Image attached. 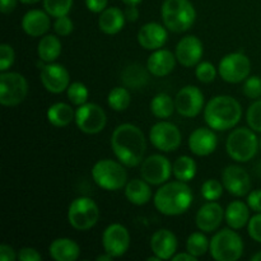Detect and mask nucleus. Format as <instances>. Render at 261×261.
<instances>
[{
	"label": "nucleus",
	"instance_id": "dca6fc26",
	"mask_svg": "<svg viewBox=\"0 0 261 261\" xmlns=\"http://www.w3.org/2000/svg\"><path fill=\"white\" fill-rule=\"evenodd\" d=\"M222 184L229 194L234 196L247 195L251 190V178L246 170L240 166H228L222 172Z\"/></svg>",
	"mask_w": 261,
	"mask_h": 261
},
{
	"label": "nucleus",
	"instance_id": "bb28decb",
	"mask_svg": "<svg viewBox=\"0 0 261 261\" xmlns=\"http://www.w3.org/2000/svg\"><path fill=\"white\" fill-rule=\"evenodd\" d=\"M249 205L244 201L234 200L228 204L226 212H224V219L227 224L233 229H241L249 223L250 211Z\"/></svg>",
	"mask_w": 261,
	"mask_h": 261
},
{
	"label": "nucleus",
	"instance_id": "c85d7f7f",
	"mask_svg": "<svg viewBox=\"0 0 261 261\" xmlns=\"http://www.w3.org/2000/svg\"><path fill=\"white\" fill-rule=\"evenodd\" d=\"M47 120L55 127L68 126L73 120H75V112L70 105L58 102L47 110Z\"/></svg>",
	"mask_w": 261,
	"mask_h": 261
},
{
	"label": "nucleus",
	"instance_id": "8fccbe9b",
	"mask_svg": "<svg viewBox=\"0 0 261 261\" xmlns=\"http://www.w3.org/2000/svg\"><path fill=\"white\" fill-rule=\"evenodd\" d=\"M17 7V0H0V10L3 14H9Z\"/></svg>",
	"mask_w": 261,
	"mask_h": 261
},
{
	"label": "nucleus",
	"instance_id": "6e6552de",
	"mask_svg": "<svg viewBox=\"0 0 261 261\" xmlns=\"http://www.w3.org/2000/svg\"><path fill=\"white\" fill-rule=\"evenodd\" d=\"M99 218V209L92 199L81 196L74 199L68 209V221L73 228L87 231L96 226Z\"/></svg>",
	"mask_w": 261,
	"mask_h": 261
},
{
	"label": "nucleus",
	"instance_id": "f257e3e1",
	"mask_svg": "<svg viewBox=\"0 0 261 261\" xmlns=\"http://www.w3.org/2000/svg\"><path fill=\"white\" fill-rule=\"evenodd\" d=\"M111 147L122 165L135 167L143 162L147 143L139 127L133 124H121L112 133Z\"/></svg>",
	"mask_w": 261,
	"mask_h": 261
},
{
	"label": "nucleus",
	"instance_id": "9d476101",
	"mask_svg": "<svg viewBox=\"0 0 261 261\" xmlns=\"http://www.w3.org/2000/svg\"><path fill=\"white\" fill-rule=\"evenodd\" d=\"M251 63L249 58L241 53H232L224 56L218 66L219 75L227 83H240L249 78Z\"/></svg>",
	"mask_w": 261,
	"mask_h": 261
},
{
	"label": "nucleus",
	"instance_id": "58836bf2",
	"mask_svg": "<svg viewBox=\"0 0 261 261\" xmlns=\"http://www.w3.org/2000/svg\"><path fill=\"white\" fill-rule=\"evenodd\" d=\"M247 124L254 132L261 133V99L255 101L249 107L246 114Z\"/></svg>",
	"mask_w": 261,
	"mask_h": 261
},
{
	"label": "nucleus",
	"instance_id": "7c9ffc66",
	"mask_svg": "<svg viewBox=\"0 0 261 261\" xmlns=\"http://www.w3.org/2000/svg\"><path fill=\"white\" fill-rule=\"evenodd\" d=\"M122 82L132 89H139L148 82V73L140 64L134 63L126 66L122 71Z\"/></svg>",
	"mask_w": 261,
	"mask_h": 261
},
{
	"label": "nucleus",
	"instance_id": "a18cd8bd",
	"mask_svg": "<svg viewBox=\"0 0 261 261\" xmlns=\"http://www.w3.org/2000/svg\"><path fill=\"white\" fill-rule=\"evenodd\" d=\"M18 260L19 261H41L42 256L37 250L32 249V247H23L18 251Z\"/></svg>",
	"mask_w": 261,
	"mask_h": 261
},
{
	"label": "nucleus",
	"instance_id": "20e7f679",
	"mask_svg": "<svg viewBox=\"0 0 261 261\" xmlns=\"http://www.w3.org/2000/svg\"><path fill=\"white\" fill-rule=\"evenodd\" d=\"M161 15L165 27L175 33L190 30L196 19L195 8L189 0H165Z\"/></svg>",
	"mask_w": 261,
	"mask_h": 261
},
{
	"label": "nucleus",
	"instance_id": "cd10ccee",
	"mask_svg": "<svg viewBox=\"0 0 261 261\" xmlns=\"http://www.w3.org/2000/svg\"><path fill=\"white\" fill-rule=\"evenodd\" d=\"M149 185L150 184L145 180L134 178L125 186V196L134 205H145L152 199V190Z\"/></svg>",
	"mask_w": 261,
	"mask_h": 261
},
{
	"label": "nucleus",
	"instance_id": "b1692460",
	"mask_svg": "<svg viewBox=\"0 0 261 261\" xmlns=\"http://www.w3.org/2000/svg\"><path fill=\"white\" fill-rule=\"evenodd\" d=\"M176 55L165 48H158L148 58L147 69L154 76H166L175 69Z\"/></svg>",
	"mask_w": 261,
	"mask_h": 261
},
{
	"label": "nucleus",
	"instance_id": "5701e85b",
	"mask_svg": "<svg viewBox=\"0 0 261 261\" xmlns=\"http://www.w3.org/2000/svg\"><path fill=\"white\" fill-rule=\"evenodd\" d=\"M50 14L42 10L33 9L22 18V28L31 37H40L50 30Z\"/></svg>",
	"mask_w": 261,
	"mask_h": 261
},
{
	"label": "nucleus",
	"instance_id": "0eeeda50",
	"mask_svg": "<svg viewBox=\"0 0 261 261\" xmlns=\"http://www.w3.org/2000/svg\"><path fill=\"white\" fill-rule=\"evenodd\" d=\"M92 177L101 189L116 191L126 186L127 173L122 163L112 160H101L92 168Z\"/></svg>",
	"mask_w": 261,
	"mask_h": 261
},
{
	"label": "nucleus",
	"instance_id": "a211bd4d",
	"mask_svg": "<svg viewBox=\"0 0 261 261\" xmlns=\"http://www.w3.org/2000/svg\"><path fill=\"white\" fill-rule=\"evenodd\" d=\"M203 53V42L196 36H185L178 41L175 55L181 65L186 68H193L198 65Z\"/></svg>",
	"mask_w": 261,
	"mask_h": 261
},
{
	"label": "nucleus",
	"instance_id": "864d4df0",
	"mask_svg": "<svg viewBox=\"0 0 261 261\" xmlns=\"http://www.w3.org/2000/svg\"><path fill=\"white\" fill-rule=\"evenodd\" d=\"M111 259H112V256L110 254H107V252L105 255H99V256L97 257V260L98 261H110Z\"/></svg>",
	"mask_w": 261,
	"mask_h": 261
},
{
	"label": "nucleus",
	"instance_id": "393cba45",
	"mask_svg": "<svg viewBox=\"0 0 261 261\" xmlns=\"http://www.w3.org/2000/svg\"><path fill=\"white\" fill-rule=\"evenodd\" d=\"M48 252L56 261H75L81 255V247L70 239H56L51 242Z\"/></svg>",
	"mask_w": 261,
	"mask_h": 261
},
{
	"label": "nucleus",
	"instance_id": "4468645a",
	"mask_svg": "<svg viewBox=\"0 0 261 261\" xmlns=\"http://www.w3.org/2000/svg\"><path fill=\"white\" fill-rule=\"evenodd\" d=\"M102 245L105 252L112 257H120L126 254L130 247V234L122 224H110L102 234Z\"/></svg>",
	"mask_w": 261,
	"mask_h": 261
},
{
	"label": "nucleus",
	"instance_id": "79ce46f5",
	"mask_svg": "<svg viewBox=\"0 0 261 261\" xmlns=\"http://www.w3.org/2000/svg\"><path fill=\"white\" fill-rule=\"evenodd\" d=\"M14 50L8 43L0 45V71H7L14 63Z\"/></svg>",
	"mask_w": 261,
	"mask_h": 261
},
{
	"label": "nucleus",
	"instance_id": "f03ea898",
	"mask_svg": "<svg viewBox=\"0 0 261 261\" xmlns=\"http://www.w3.org/2000/svg\"><path fill=\"white\" fill-rule=\"evenodd\" d=\"M193 191L184 181H173L161 186L154 195L155 209L163 216H180L190 208Z\"/></svg>",
	"mask_w": 261,
	"mask_h": 261
},
{
	"label": "nucleus",
	"instance_id": "423d86ee",
	"mask_svg": "<svg viewBox=\"0 0 261 261\" xmlns=\"http://www.w3.org/2000/svg\"><path fill=\"white\" fill-rule=\"evenodd\" d=\"M259 142L252 130L237 127L227 138V153L236 162H249L257 153Z\"/></svg>",
	"mask_w": 261,
	"mask_h": 261
},
{
	"label": "nucleus",
	"instance_id": "6e6d98bb",
	"mask_svg": "<svg viewBox=\"0 0 261 261\" xmlns=\"http://www.w3.org/2000/svg\"><path fill=\"white\" fill-rule=\"evenodd\" d=\"M20 3H23V4H36V3H38L40 0H19Z\"/></svg>",
	"mask_w": 261,
	"mask_h": 261
},
{
	"label": "nucleus",
	"instance_id": "2eb2a0df",
	"mask_svg": "<svg viewBox=\"0 0 261 261\" xmlns=\"http://www.w3.org/2000/svg\"><path fill=\"white\" fill-rule=\"evenodd\" d=\"M176 111L185 117H195L204 106V94L198 87L186 86L178 91L175 98Z\"/></svg>",
	"mask_w": 261,
	"mask_h": 261
},
{
	"label": "nucleus",
	"instance_id": "13d9d810",
	"mask_svg": "<svg viewBox=\"0 0 261 261\" xmlns=\"http://www.w3.org/2000/svg\"><path fill=\"white\" fill-rule=\"evenodd\" d=\"M148 261H161L160 257L155 255V256H152V257H148Z\"/></svg>",
	"mask_w": 261,
	"mask_h": 261
},
{
	"label": "nucleus",
	"instance_id": "4c0bfd02",
	"mask_svg": "<svg viewBox=\"0 0 261 261\" xmlns=\"http://www.w3.org/2000/svg\"><path fill=\"white\" fill-rule=\"evenodd\" d=\"M224 190L223 184L219 182L218 180H213V178H209L201 186V195L204 196V199L208 201H216L218 200L222 196Z\"/></svg>",
	"mask_w": 261,
	"mask_h": 261
},
{
	"label": "nucleus",
	"instance_id": "bf43d9fd",
	"mask_svg": "<svg viewBox=\"0 0 261 261\" xmlns=\"http://www.w3.org/2000/svg\"><path fill=\"white\" fill-rule=\"evenodd\" d=\"M260 149H261V140H260Z\"/></svg>",
	"mask_w": 261,
	"mask_h": 261
},
{
	"label": "nucleus",
	"instance_id": "603ef678",
	"mask_svg": "<svg viewBox=\"0 0 261 261\" xmlns=\"http://www.w3.org/2000/svg\"><path fill=\"white\" fill-rule=\"evenodd\" d=\"M173 261H196L198 260V257H195L194 255H191L190 252H181V254H177V255H173L172 257Z\"/></svg>",
	"mask_w": 261,
	"mask_h": 261
},
{
	"label": "nucleus",
	"instance_id": "412c9836",
	"mask_svg": "<svg viewBox=\"0 0 261 261\" xmlns=\"http://www.w3.org/2000/svg\"><path fill=\"white\" fill-rule=\"evenodd\" d=\"M218 139L214 134L213 130L206 129V127H199L194 130L189 138V148L191 153L199 157H205L212 154L216 150Z\"/></svg>",
	"mask_w": 261,
	"mask_h": 261
},
{
	"label": "nucleus",
	"instance_id": "a878e982",
	"mask_svg": "<svg viewBox=\"0 0 261 261\" xmlns=\"http://www.w3.org/2000/svg\"><path fill=\"white\" fill-rule=\"evenodd\" d=\"M125 20V13H122L119 8H106L99 14L98 27L106 35H116L124 28Z\"/></svg>",
	"mask_w": 261,
	"mask_h": 261
},
{
	"label": "nucleus",
	"instance_id": "c03bdc74",
	"mask_svg": "<svg viewBox=\"0 0 261 261\" xmlns=\"http://www.w3.org/2000/svg\"><path fill=\"white\" fill-rule=\"evenodd\" d=\"M249 234L254 241L261 244V213H257L249 221Z\"/></svg>",
	"mask_w": 261,
	"mask_h": 261
},
{
	"label": "nucleus",
	"instance_id": "e433bc0d",
	"mask_svg": "<svg viewBox=\"0 0 261 261\" xmlns=\"http://www.w3.org/2000/svg\"><path fill=\"white\" fill-rule=\"evenodd\" d=\"M66 93H68L69 101L75 105V106H82V105L87 103V99H88L89 96L88 88L81 82L71 83L66 89Z\"/></svg>",
	"mask_w": 261,
	"mask_h": 261
},
{
	"label": "nucleus",
	"instance_id": "473e14b6",
	"mask_svg": "<svg viewBox=\"0 0 261 261\" xmlns=\"http://www.w3.org/2000/svg\"><path fill=\"white\" fill-rule=\"evenodd\" d=\"M175 110V101L167 93H158L150 102V111L158 119H168Z\"/></svg>",
	"mask_w": 261,
	"mask_h": 261
},
{
	"label": "nucleus",
	"instance_id": "c9c22d12",
	"mask_svg": "<svg viewBox=\"0 0 261 261\" xmlns=\"http://www.w3.org/2000/svg\"><path fill=\"white\" fill-rule=\"evenodd\" d=\"M73 7V0H43V8L46 13L54 18L68 15Z\"/></svg>",
	"mask_w": 261,
	"mask_h": 261
},
{
	"label": "nucleus",
	"instance_id": "aec40b11",
	"mask_svg": "<svg viewBox=\"0 0 261 261\" xmlns=\"http://www.w3.org/2000/svg\"><path fill=\"white\" fill-rule=\"evenodd\" d=\"M224 218V211L216 201H208L196 213V226L200 231L211 233L221 226Z\"/></svg>",
	"mask_w": 261,
	"mask_h": 261
},
{
	"label": "nucleus",
	"instance_id": "2f4dec72",
	"mask_svg": "<svg viewBox=\"0 0 261 261\" xmlns=\"http://www.w3.org/2000/svg\"><path fill=\"white\" fill-rule=\"evenodd\" d=\"M172 172L177 180L189 182L196 175V162L189 155H181L173 162Z\"/></svg>",
	"mask_w": 261,
	"mask_h": 261
},
{
	"label": "nucleus",
	"instance_id": "49530a36",
	"mask_svg": "<svg viewBox=\"0 0 261 261\" xmlns=\"http://www.w3.org/2000/svg\"><path fill=\"white\" fill-rule=\"evenodd\" d=\"M247 205L251 211L261 213V190H254L247 196Z\"/></svg>",
	"mask_w": 261,
	"mask_h": 261
},
{
	"label": "nucleus",
	"instance_id": "f704fd0d",
	"mask_svg": "<svg viewBox=\"0 0 261 261\" xmlns=\"http://www.w3.org/2000/svg\"><path fill=\"white\" fill-rule=\"evenodd\" d=\"M209 246H211V241H208L205 234L201 232L191 233L186 241V250L195 257L204 256L209 250Z\"/></svg>",
	"mask_w": 261,
	"mask_h": 261
},
{
	"label": "nucleus",
	"instance_id": "3c124183",
	"mask_svg": "<svg viewBox=\"0 0 261 261\" xmlns=\"http://www.w3.org/2000/svg\"><path fill=\"white\" fill-rule=\"evenodd\" d=\"M125 18L129 22H135L139 17V10H138L137 5H127V8L125 9Z\"/></svg>",
	"mask_w": 261,
	"mask_h": 261
},
{
	"label": "nucleus",
	"instance_id": "a19ab883",
	"mask_svg": "<svg viewBox=\"0 0 261 261\" xmlns=\"http://www.w3.org/2000/svg\"><path fill=\"white\" fill-rule=\"evenodd\" d=\"M244 94L251 99H256L261 97V78L260 76H250L246 78L244 84Z\"/></svg>",
	"mask_w": 261,
	"mask_h": 261
},
{
	"label": "nucleus",
	"instance_id": "5fc2aeb1",
	"mask_svg": "<svg viewBox=\"0 0 261 261\" xmlns=\"http://www.w3.org/2000/svg\"><path fill=\"white\" fill-rule=\"evenodd\" d=\"M121 2L126 5H138L142 0H121Z\"/></svg>",
	"mask_w": 261,
	"mask_h": 261
},
{
	"label": "nucleus",
	"instance_id": "1a4fd4ad",
	"mask_svg": "<svg viewBox=\"0 0 261 261\" xmlns=\"http://www.w3.org/2000/svg\"><path fill=\"white\" fill-rule=\"evenodd\" d=\"M28 94V83L24 76L14 71H2L0 74V103L14 107L22 103Z\"/></svg>",
	"mask_w": 261,
	"mask_h": 261
},
{
	"label": "nucleus",
	"instance_id": "39448f33",
	"mask_svg": "<svg viewBox=\"0 0 261 261\" xmlns=\"http://www.w3.org/2000/svg\"><path fill=\"white\" fill-rule=\"evenodd\" d=\"M209 251L217 261H236L244 254V241L233 228H224L211 240Z\"/></svg>",
	"mask_w": 261,
	"mask_h": 261
},
{
	"label": "nucleus",
	"instance_id": "ddd939ff",
	"mask_svg": "<svg viewBox=\"0 0 261 261\" xmlns=\"http://www.w3.org/2000/svg\"><path fill=\"white\" fill-rule=\"evenodd\" d=\"M172 165L165 155L153 154L145 158L140 167L143 180L150 185H162L172 175Z\"/></svg>",
	"mask_w": 261,
	"mask_h": 261
},
{
	"label": "nucleus",
	"instance_id": "09e8293b",
	"mask_svg": "<svg viewBox=\"0 0 261 261\" xmlns=\"http://www.w3.org/2000/svg\"><path fill=\"white\" fill-rule=\"evenodd\" d=\"M18 259V255L13 250V247L8 245H2L0 246V261H14Z\"/></svg>",
	"mask_w": 261,
	"mask_h": 261
},
{
	"label": "nucleus",
	"instance_id": "f3484780",
	"mask_svg": "<svg viewBox=\"0 0 261 261\" xmlns=\"http://www.w3.org/2000/svg\"><path fill=\"white\" fill-rule=\"evenodd\" d=\"M40 79L46 91L55 94L61 93L70 86L69 71L60 64L47 63L41 70Z\"/></svg>",
	"mask_w": 261,
	"mask_h": 261
},
{
	"label": "nucleus",
	"instance_id": "4be33fe9",
	"mask_svg": "<svg viewBox=\"0 0 261 261\" xmlns=\"http://www.w3.org/2000/svg\"><path fill=\"white\" fill-rule=\"evenodd\" d=\"M150 250L161 260H170L177 250V239L170 229H158L150 239Z\"/></svg>",
	"mask_w": 261,
	"mask_h": 261
},
{
	"label": "nucleus",
	"instance_id": "ea45409f",
	"mask_svg": "<svg viewBox=\"0 0 261 261\" xmlns=\"http://www.w3.org/2000/svg\"><path fill=\"white\" fill-rule=\"evenodd\" d=\"M195 75L201 83H211L216 79L217 70L213 64L209 63V61H204V63L198 64L195 69Z\"/></svg>",
	"mask_w": 261,
	"mask_h": 261
},
{
	"label": "nucleus",
	"instance_id": "6ab92c4d",
	"mask_svg": "<svg viewBox=\"0 0 261 261\" xmlns=\"http://www.w3.org/2000/svg\"><path fill=\"white\" fill-rule=\"evenodd\" d=\"M167 31L162 24L155 22L145 23L138 32V42L145 50H158L167 42Z\"/></svg>",
	"mask_w": 261,
	"mask_h": 261
},
{
	"label": "nucleus",
	"instance_id": "c756f323",
	"mask_svg": "<svg viewBox=\"0 0 261 261\" xmlns=\"http://www.w3.org/2000/svg\"><path fill=\"white\" fill-rule=\"evenodd\" d=\"M38 58L45 63H53L61 54V41L54 35H46L41 38L37 47Z\"/></svg>",
	"mask_w": 261,
	"mask_h": 261
},
{
	"label": "nucleus",
	"instance_id": "de8ad7c7",
	"mask_svg": "<svg viewBox=\"0 0 261 261\" xmlns=\"http://www.w3.org/2000/svg\"><path fill=\"white\" fill-rule=\"evenodd\" d=\"M86 5L89 12L102 13L107 7V0H86Z\"/></svg>",
	"mask_w": 261,
	"mask_h": 261
},
{
	"label": "nucleus",
	"instance_id": "4d7b16f0",
	"mask_svg": "<svg viewBox=\"0 0 261 261\" xmlns=\"http://www.w3.org/2000/svg\"><path fill=\"white\" fill-rule=\"evenodd\" d=\"M252 261H261V251L257 252V254H255L254 256L251 257Z\"/></svg>",
	"mask_w": 261,
	"mask_h": 261
},
{
	"label": "nucleus",
	"instance_id": "f8f14e48",
	"mask_svg": "<svg viewBox=\"0 0 261 261\" xmlns=\"http://www.w3.org/2000/svg\"><path fill=\"white\" fill-rule=\"evenodd\" d=\"M152 144L161 152H175L181 144V132L176 125L168 121L157 122L149 132Z\"/></svg>",
	"mask_w": 261,
	"mask_h": 261
},
{
	"label": "nucleus",
	"instance_id": "72a5a7b5",
	"mask_svg": "<svg viewBox=\"0 0 261 261\" xmlns=\"http://www.w3.org/2000/svg\"><path fill=\"white\" fill-rule=\"evenodd\" d=\"M130 102H132L130 92L124 87H116V88L111 89L109 97H107V103H109L110 109L117 112L125 111L130 106Z\"/></svg>",
	"mask_w": 261,
	"mask_h": 261
},
{
	"label": "nucleus",
	"instance_id": "37998d69",
	"mask_svg": "<svg viewBox=\"0 0 261 261\" xmlns=\"http://www.w3.org/2000/svg\"><path fill=\"white\" fill-rule=\"evenodd\" d=\"M54 30H55L56 35L61 36V37H66V36L70 35L74 30L73 20L68 17V15H64V17L56 18L55 23H54Z\"/></svg>",
	"mask_w": 261,
	"mask_h": 261
},
{
	"label": "nucleus",
	"instance_id": "7ed1b4c3",
	"mask_svg": "<svg viewBox=\"0 0 261 261\" xmlns=\"http://www.w3.org/2000/svg\"><path fill=\"white\" fill-rule=\"evenodd\" d=\"M242 116L241 105L231 96H217L206 103L204 119L211 129L223 132L239 124Z\"/></svg>",
	"mask_w": 261,
	"mask_h": 261
},
{
	"label": "nucleus",
	"instance_id": "9b49d317",
	"mask_svg": "<svg viewBox=\"0 0 261 261\" xmlns=\"http://www.w3.org/2000/svg\"><path fill=\"white\" fill-rule=\"evenodd\" d=\"M107 122L106 112L96 103H84L75 111V124L86 134H98Z\"/></svg>",
	"mask_w": 261,
	"mask_h": 261
}]
</instances>
